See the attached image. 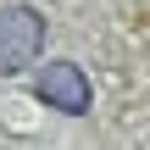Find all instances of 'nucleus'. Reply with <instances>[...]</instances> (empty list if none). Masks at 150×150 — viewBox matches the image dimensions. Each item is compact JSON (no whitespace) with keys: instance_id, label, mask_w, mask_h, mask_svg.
I'll return each mask as SVG.
<instances>
[{"instance_id":"1","label":"nucleus","mask_w":150,"mask_h":150,"mask_svg":"<svg viewBox=\"0 0 150 150\" xmlns=\"http://www.w3.org/2000/svg\"><path fill=\"white\" fill-rule=\"evenodd\" d=\"M45 50V17L33 6H6L0 11V78L22 72Z\"/></svg>"},{"instance_id":"2","label":"nucleus","mask_w":150,"mask_h":150,"mask_svg":"<svg viewBox=\"0 0 150 150\" xmlns=\"http://www.w3.org/2000/svg\"><path fill=\"white\" fill-rule=\"evenodd\" d=\"M33 95H39L45 106L67 111V117H83V111H89V78H83L78 61H50V67L39 72V83H33Z\"/></svg>"}]
</instances>
